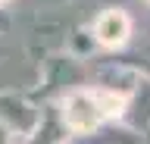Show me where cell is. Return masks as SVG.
I'll list each match as a JSON object with an SVG mask.
<instances>
[{"label": "cell", "instance_id": "obj_1", "mask_svg": "<svg viewBox=\"0 0 150 144\" xmlns=\"http://www.w3.org/2000/svg\"><path fill=\"white\" fill-rule=\"evenodd\" d=\"M125 97L112 91H75L63 104V119L72 132H88L110 116H119Z\"/></svg>", "mask_w": 150, "mask_h": 144}, {"label": "cell", "instance_id": "obj_2", "mask_svg": "<svg viewBox=\"0 0 150 144\" xmlns=\"http://www.w3.org/2000/svg\"><path fill=\"white\" fill-rule=\"evenodd\" d=\"M128 31H131V22H128V16L122 10H106L100 19H97V25H94V35H97L103 44H110V47L122 44V41L128 38Z\"/></svg>", "mask_w": 150, "mask_h": 144}]
</instances>
